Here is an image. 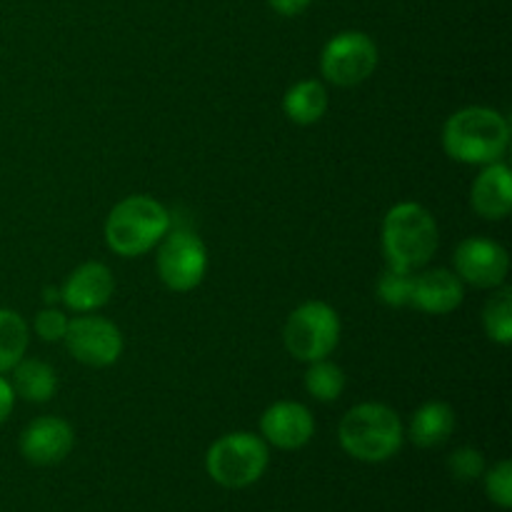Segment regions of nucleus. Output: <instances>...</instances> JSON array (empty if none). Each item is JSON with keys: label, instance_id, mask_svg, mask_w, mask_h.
I'll return each mask as SVG.
<instances>
[{"label": "nucleus", "instance_id": "f257e3e1", "mask_svg": "<svg viewBox=\"0 0 512 512\" xmlns=\"http://www.w3.org/2000/svg\"><path fill=\"white\" fill-rule=\"evenodd\" d=\"M510 148V123L503 113L485 105H468L443 125V150L463 165H490Z\"/></svg>", "mask_w": 512, "mask_h": 512}, {"label": "nucleus", "instance_id": "f03ea898", "mask_svg": "<svg viewBox=\"0 0 512 512\" xmlns=\"http://www.w3.org/2000/svg\"><path fill=\"white\" fill-rule=\"evenodd\" d=\"M438 243V223L425 205L405 200L385 213L380 245L390 268L418 273L438 253Z\"/></svg>", "mask_w": 512, "mask_h": 512}, {"label": "nucleus", "instance_id": "7ed1b4c3", "mask_svg": "<svg viewBox=\"0 0 512 512\" xmlns=\"http://www.w3.org/2000/svg\"><path fill=\"white\" fill-rule=\"evenodd\" d=\"M173 228L170 210L150 195H128L105 218V245L120 258H140L158 248Z\"/></svg>", "mask_w": 512, "mask_h": 512}, {"label": "nucleus", "instance_id": "20e7f679", "mask_svg": "<svg viewBox=\"0 0 512 512\" xmlns=\"http://www.w3.org/2000/svg\"><path fill=\"white\" fill-rule=\"evenodd\" d=\"M340 448L360 463H385L400 453L405 428L400 415L385 403H360L338 425Z\"/></svg>", "mask_w": 512, "mask_h": 512}, {"label": "nucleus", "instance_id": "39448f33", "mask_svg": "<svg viewBox=\"0 0 512 512\" xmlns=\"http://www.w3.org/2000/svg\"><path fill=\"white\" fill-rule=\"evenodd\" d=\"M268 443L253 433H228L215 440L205 453V470L228 490H243L258 483L268 468Z\"/></svg>", "mask_w": 512, "mask_h": 512}, {"label": "nucleus", "instance_id": "423d86ee", "mask_svg": "<svg viewBox=\"0 0 512 512\" xmlns=\"http://www.w3.org/2000/svg\"><path fill=\"white\" fill-rule=\"evenodd\" d=\"M340 333H343V325L333 305L323 300H308L298 305L285 320L283 343L295 360L315 363L333 355L340 343Z\"/></svg>", "mask_w": 512, "mask_h": 512}, {"label": "nucleus", "instance_id": "0eeeda50", "mask_svg": "<svg viewBox=\"0 0 512 512\" xmlns=\"http://www.w3.org/2000/svg\"><path fill=\"white\" fill-rule=\"evenodd\" d=\"M155 265L165 288L173 293H190L208 273V248L193 230L170 228L158 243Z\"/></svg>", "mask_w": 512, "mask_h": 512}, {"label": "nucleus", "instance_id": "6e6552de", "mask_svg": "<svg viewBox=\"0 0 512 512\" xmlns=\"http://www.w3.org/2000/svg\"><path fill=\"white\" fill-rule=\"evenodd\" d=\"M378 45L363 30H343L325 43L320 53V73L338 88L365 83L378 68Z\"/></svg>", "mask_w": 512, "mask_h": 512}, {"label": "nucleus", "instance_id": "1a4fd4ad", "mask_svg": "<svg viewBox=\"0 0 512 512\" xmlns=\"http://www.w3.org/2000/svg\"><path fill=\"white\" fill-rule=\"evenodd\" d=\"M68 353L78 363L90 368H108L118 363L123 355V333L113 320L95 313H80L78 318L68 320V330L63 335Z\"/></svg>", "mask_w": 512, "mask_h": 512}, {"label": "nucleus", "instance_id": "9d476101", "mask_svg": "<svg viewBox=\"0 0 512 512\" xmlns=\"http://www.w3.org/2000/svg\"><path fill=\"white\" fill-rule=\"evenodd\" d=\"M453 263V273L458 275L463 283L480 290L500 288V285H505L510 273L508 250H505L498 240L480 238V235L460 240L458 248H455Z\"/></svg>", "mask_w": 512, "mask_h": 512}, {"label": "nucleus", "instance_id": "9b49d317", "mask_svg": "<svg viewBox=\"0 0 512 512\" xmlns=\"http://www.w3.org/2000/svg\"><path fill=\"white\" fill-rule=\"evenodd\" d=\"M260 435L278 450H300L313 440L315 418L308 405L278 400L260 415Z\"/></svg>", "mask_w": 512, "mask_h": 512}, {"label": "nucleus", "instance_id": "f8f14e48", "mask_svg": "<svg viewBox=\"0 0 512 512\" xmlns=\"http://www.w3.org/2000/svg\"><path fill=\"white\" fill-rule=\"evenodd\" d=\"M113 293L115 278L108 265L90 260V263L78 265L65 278L63 288H60V300L73 313H95L110 303Z\"/></svg>", "mask_w": 512, "mask_h": 512}, {"label": "nucleus", "instance_id": "ddd939ff", "mask_svg": "<svg viewBox=\"0 0 512 512\" xmlns=\"http://www.w3.org/2000/svg\"><path fill=\"white\" fill-rule=\"evenodd\" d=\"M75 445V433L68 420L43 415L28 423L20 435V453L33 465H55L68 458Z\"/></svg>", "mask_w": 512, "mask_h": 512}, {"label": "nucleus", "instance_id": "4468645a", "mask_svg": "<svg viewBox=\"0 0 512 512\" xmlns=\"http://www.w3.org/2000/svg\"><path fill=\"white\" fill-rule=\"evenodd\" d=\"M465 298V283L448 268H430L415 273L410 305L420 313L448 315L460 308Z\"/></svg>", "mask_w": 512, "mask_h": 512}, {"label": "nucleus", "instance_id": "2eb2a0df", "mask_svg": "<svg viewBox=\"0 0 512 512\" xmlns=\"http://www.w3.org/2000/svg\"><path fill=\"white\" fill-rule=\"evenodd\" d=\"M470 205L485 220H505L512 210V170L503 160L483 165L470 188Z\"/></svg>", "mask_w": 512, "mask_h": 512}, {"label": "nucleus", "instance_id": "dca6fc26", "mask_svg": "<svg viewBox=\"0 0 512 512\" xmlns=\"http://www.w3.org/2000/svg\"><path fill=\"white\" fill-rule=\"evenodd\" d=\"M455 430V410L443 400H430L423 403L415 415L410 418L408 438L418 448H438L448 443V438Z\"/></svg>", "mask_w": 512, "mask_h": 512}, {"label": "nucleus", "instance_id": "f3484780", "mask_svg": "<svg viewBox=\"0 0 512 512\" xmlns=\"http://www.w3.org/2000/svg\"><path fill=\"white\" fill-rule=\"evenodd\" d=\"M330 95L320 80H298L283 95V113L295 125H315L328 113Z\"/></svg>", "mask_w": 512, "mask_h": 512}, {"label": "nucleus", "instance_id": "a211bd4d", "mask_svg": "<svg viewBox=\"0 0 512 512\" xmlns=\"http://www.w3.org/2000/svg\"><path fill=\"white\" fill-rule=\"evenodd\" d=\"M10 373H13L10 385L15 390V398H23L25 403H48L58 390V375L53 365L45 360L23 358Z\"/></svg>", "mask_w": 512, "mask_h": 512}, {"label": "nucleus", "instance_id": "6ab92c4d", "mask_svg": "<svg viewBox=\"0 0 512 512\" xmlns=\"http://www.w3.org/2000/svg\"><path fill=\"white\" fill-rule=\"evenodd\" d=\"M28 343L30 330L23 315L15 313V310L0 308V375L10 373L25 358Z\"/></svg>", "mask_w": 512, "mask_h": 512}, {"label": "nucleus", "instance_id": "aec40b11", "mask_svg": "<svg viewBox=\"0 0 512 512\" xmlns=\"http://www.w3.org/2000/svg\"><path fill=\"white\" fill-rule=\"evenodd\" d=\"M303 383L308 395H313L315 400H320V403H335L345 390V373L333 360L323 358L315 360V363H308Z\"/></svg>", "mask_w": 512, "mask_h": 512}, {"label": "nucleus", "instance_id": "412c9836", "mask_svg": "<svg viewBox=\"0 0 512 512\" xmlns=\"http://www.w3.org/2000/svg\"><path fill=\"white\" fill-rule=\"evenodd\" d=\"M483 328L493 343H512V290L500 285L483 308Z\"/></svg>", "mask_w": 512, "mask_h": 512}, {"label": "nucleus", "instance_id": "4be33fe9", "mask_svg": "<svg viewBox=\"0 0 512 512\" xmlns=\"http://www.w3.org/2000/svg\"><path fill=\"white\" fill-rule=\"evenodd\" d=\"M413 283H415V273L410 270H400V268H385L383 275L378 278V298L380 303H385L388 308H405L413 300Z\"/></svg>", "mask_w": 512, "mask_h": 512}, {"label": "nucleus", "instance_id": "5701e85b", "mask_svg": "<svg viewBox=\"0 0 512 512\" xmlns=\"http://www.w3.org/2000/svg\"><path fill=\"white\" fill-rule=\"evenodd\" d=\"M485 475V495L493 500L498 508L510 510L512 508V463L510 460H500L488 470Z\"/></svg>", "mask_w": 512, "mask_h": 512}, {"label": "nucleus", "instance_id": "b1692460", "mask_svg": "<svg viewBox=\"0 0 512 512\" xmlns=\"http://www.w3.org/2000/svg\"><path fill=\"white\" fill-rule=\"evenodd\" d=\"M68 315L63 313V310L53 308V305H48V308L40 310L38 315H35V335H38L43 343H60L65 335V330H68Z\"/></svg>", "mask_w": 512, "mask_h": 512}, {"label": "nucleus", "instance_id": "393cba45", "mask_svg": "<svg viewBox=\"0 0 512 512\" xmlns=\"http://www.w3.org/2000/svg\"><path fill=\"white\" fill-rule=\"evenodd\" d=\"M450 473L458 480H478L485 473V458L478 448H458L448 460Z\"/></svg>", "mask_w": 512, "mask_h": 512}, {"label": "nucleus", "instance_id": "a878e982", "mask_svg": "<svg viewBox=\"0 0 512 512\" xmlns=\"http://www.w3.org/2000/svg\"><path fill=\"white\" fill-rule=\"evenodd\" d=\"M310 3H313V0H268L270 8L278 15H283V18H295V15L305 13Z\"/></svg>", "mask_w": 512, "mask_h": 512}, {"label": "nucleus", "instance_id": "bb28decb", "mask_svg": "<svg viewBox=\"0 0 512 512\" xmlns=\"http://www.w3.org/2000/svg\"><path fill=\"white\" fill-rule=\"evenodd\" d=\"M13 408H15V390L13 385H10V380L0 375V425L10 418Z\"/></svg>", "mask_w": 512, "mask_h": 512}, {"label": "nucleus", "instance_id": "cd10ccee", "mask_svg": "<svg viewBox=\"0 0 512 512\" xmlns=\"http://www.w3.org/2000/svg\"><path fill=\"white\" fill-rule=\"evenodd\" d=\"M55 300H60V290H55V288H48V290H45V303L53 305Z\"/></svg>", "mask_w": 512, "mask_h": 512}]
</instances>
